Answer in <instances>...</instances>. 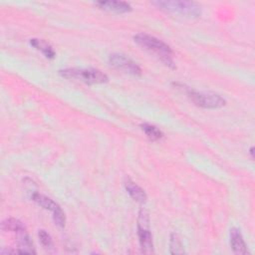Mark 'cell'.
Listing matches in <instances>:
<instances>
[{
    "instance_id": "cell-1",
    "label": "cell",
    "mask_w": 255,
    "mask_h": 255,
    "mask_svg": "<svg viewBox=\"0 0 255 255\" xmlns=\"http://www.w3.org/2000/svg\"><path fill=\"white\" fill-rule=\"evenodd\" d=\"M133 40L137 45L155 55L164 65L171 69L175 68L172 60V50L167 44L158 38L145 33H138L134 35Z\"/></svg>"
},
{
    "instance_id": "cell-2",
    "label": "cell",
    "mask_w": 255,
    "mask_h": 255,
    "mask_svg": "<svg viewBox=\"0 0 255 255\" xmlns=\"http://www.w3.org/2000/svg\"><path fill=\"white\" fill-rule=\"evenodd\" d=\"M158 9L174 15H179L185 18H196L201 14V7L193 1H154L152 2Z\"/></svg>"
},
{
    "instance_id": "cell-3",
    "label": "cell",
    "mask_w": 255,
    "mask_h": 255,
    "mask_svg": "<svg viewBox=\"0 0 255 255\" xmlns=\"http://www.w3.org/2000/svg\"><path fill=\"white\" fill-rule=\"evenodd\" d=\"M60 75L66 79H75L89 85L104 84L109 81L108 76L98 69H79L67 68L59 71Z\"/></svg>"
},
{
    "instance_id": "cell-4",
    "label": "cell",
    "mask_w": 255,
    "mask_h": 255,
    "mask_svg": "<svg viewBox=\"0 0 255 255\" xmlns=\"http://www.w3.org/2000/svg\"><path fill=\"white\" fill-rule=\"evenodd\" d=\"M137 235L139 246L142 253H153L152 236L149 231V218L148 213L144 209H140L137 219Z\"/></svg>"
},
{
    "instance_id": "cell-5",
    "label": "cell",
    "mask_w": 255,
    "mask_h": 255,
    "mask_svg": "<svg viewBox=\"0 0 255 255\" xmlns=\"http://www.w3.org/2000/svg\"><path fill=\"white\" fill-rule=\"evenodd\" d=\"M189 99L197 107L203 109H220L226 105V101L218 94L195 92L190 89H185Z\"/></svg>"
},
{
    "instance_id": "cell-6",
    "label": "cell",
    "mask_w": 255,
    "mask_h": 255,
    "mask_svg": "<svg viewBox=\"0 0 255 255\" xmlns=\"http://www.w3.org/2000/svg\"><path fill=\"white\" fill-rule=\"evenodd\" d=\"M109 62L113 67L125 73L130 74L133 76L141 75V69L139 68V66L134 61H132L130 58H128L124 54H121V53L111 54L109 57Z\"/></svg>"
},
{
    "instance_id": "cell-7",
    "label": "cell",
    "mask_w": 255,
    "mask_h": 255,
    "mask_svg": "<svg viewBox=\"0 0 255 255\" xmlns=\"http://www.w3.org/2000/svg\"><path fill=\"white\" fill-rule=\"evenodd\" d=\"M17 237L18 243V250L17 252L20 254H35L36 251L34 249L33 243L27 233L26 228H22L15 232Z\"/></svg>"
},
{
    "instance_id": "cell-8",
    "label": "cell",
    "mask_w": 255,
    "mask_h": 255,
    "mask_svg": "<svg viewBox=\"0 0 255 255\" xmlns=\"http://www.w3.org/2000/svg\"><path fill=\"white\" fill-rule=\"evenodd\" d=\"M95 4L103 10L116 12V13H127V12L131 11L130 4L128 2H125V1H116V0L98 1Z\"/></svg>"
},
{
    "instance_id": "cell-9",
    "label": "cell",
    "mask_w": 255,
    "mask_h": 255,
    "mask_svg": "<svg viewBox=\"0 0 255 255\" xmlns=\"http://www.w3.org/2000/svg\"><path fill=\"white\" fill-rule=\"evenodd\" d=\"M230 245L236 254L243 255L248 253L247 246L243 239V236L240 230L237 228H232L230 230Z\"/></svg>"
},
{
    "instance_id": "cell-10",
    "label": "cell",
    "mask_w": 255,
    "mask_h": 255,
    "mask_svg": "<svg viewBox=\"0 0 255 255\" xmlns=\"http://www.w3.org/2000/svg\"><path fill=\"white\" fill-rule=\"evenodd\" d=\"M125 187L128 191V193L130 195V197L135 200L138 203H144L146 201V194L144 190L138 186L136 183H134L129 178H127L125 181Z\"/></svg>"
},
{
    "instance_id": "cell-11",
    "label": "cell",
    "mask_w": 255,
    "mask_h": 255,
    "mask_svg": "<svg viewBox=\"0 0 255 255\" xmlns=\"http://www.w3.org/2000/svg\"><path fill=\"white\" fill-rule=\"evenodd\" d=\"M32 200L35 201L38 205H40L41 207H43L44 209H47V210H50L52 211L53 213L57 212L58 210L61 209L60 205L55 202L53 199H51L50 197L44 195V194H41L39 192H34L31 196Z\"/></svg>"
},
{
    "instance_id": "cell-12",
    "label": "cell",
    "mask_w": 255,
    "mask_h": 255,
    "mask_svg": "<svg viewBox=\"0 0 255 255\" xmlns=\"http://www.w3.org/2000/svg\"><path fill=\"white\" fill-rule=\"evenodd\" d=\"M30 45L33 46L35 49L41 51L49 59H53L56 55L53 48L44 40H40V39H36V38L30 39Z\"/></svg>"
},
{
    "instance_id": "cell-13",
    "label": "cell",
    "mask_w": 255,
    "mask_h": 255,
    "mask_svg": "<svg viewBox=\"0 0 255 255\" xmlns=\"http://www.w3.org/2000/svg\"><path fill=\"white\" fill-rule=\"evenodd\" d=\"M141 129L142 131L145 133V135L150 139V140H158L160 138L163 137V132L158 128H156L155 126L153 125H150V124H142L141 126Z\"/></svg>"
},
{
    "instance_id": "cell-14",
    "label": "cell",
    "mask_w": 255,
    "mask_h": 255,
    "mask_svg": "<svg viewBox=\"0 0 255 255\" xmlns=\"http://www.w3.org/2000/svg\"><path fill=\"white\" fill-rule=\"evenodd\" d=\"M22 228H25V226L20 220L16 218H8L1 223V229L3 231H11L15 233Z\"/></svg>"
},
{
    "instance_id": "cell-15",
    "label": "cell",
    "mask_w": 255,
    "mask_h": 255,
    "mask_svg": "<svg viewBox=\"0 0 255 255\" xmlns=\"http://www.w3.org/2000/svg\"><path fill=\"white\" fill-rule=\"evenodd\" d=\"M169 248H170V253L171 254H183L184 253L183 245H182L178 235L175 234V233H172L170 235Z\"/></svg>"
},
{
    "instance_id": "cell-16",
    "label": "cell",
    "mask_w": 255,
    "mask_h": 255,
    "mask_svg": "<svg viewBox=\"0 0 255 255\" xmlns=\"http://www.w3.org/2000/svg\"><path fill=\"white\" fill-rule=\"evenodd\" d=\"M38 236H39V240L42 243V245L46 248V249H52L53 248V240L51 235L44 229L39 230L38 232Z\"/></svg>"
},
{
    "instance_id": "cell-17",
    "label": "cell",
    "mask_w": 255,
    "mask_h": 255,
    "mask_svg": "<svg viewBox=\"0 0 255 255\" xmlns=\"http://www.w3.org/2000/svg\"><path fill=\"white\" fill-rule=\"evenodd\" d=\"M53 220L54 223L59 226V227H64L65 223H66V216L64 211L62 210V208L60 210H58L57 212L53 213Z\"/></svg>"
},
{
    "instance_id": "cell-18",
    "label": "cell",
    "mask_w": 255,
    "mask_h": 255,
    "mask_svg": "<svg viewBox=\"0 0 255 255\" xmlns=\"http://www.w3.org/2000/svg\"><path fill=\"white\" fill-rule=\"evenodd\" d=\"M249 152H250V154H251V157H252V158H254V154H253V153H254V147H253V146H251V147H250Z\"/></svg>"
}]
</instances>
